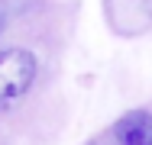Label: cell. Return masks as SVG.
<instances>
[{
	"label": "cell",
	"instance_id": "6da1fadb",
	"mask_svg": "<svg viewBox=\"0 0 152 145\" xmlns=\"http://www.w3.org/2000/svg\"><path fill=\"white\" fill-rule=\"evenodd\" d=\"M36 81V55L26 49L0 52V100L23 97Z\"/></svg>",
	"mask_w": 152,
	"mask_h": 145
},
{
	"label": "cell",
	"instance_id": "7a4b0ae2",
	"mask_svg": "<svg viewBox=\"0 0 152 145\" xmlns=\"http://www.w3.org/2000/svg\"><path fill=\"white\" fill-rule=\"evenodd\" d=\"M113 139L120 145H152V113L133 110L113 123Z\"/></svg>",
	"mask_w": 152,
	"mask_h": 145
}]
</instances>
